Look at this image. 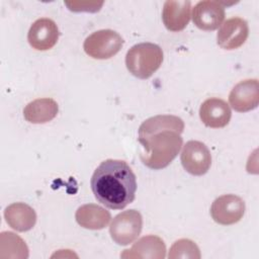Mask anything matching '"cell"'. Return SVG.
I'll use <instances>...</instances> for the list:
<instances>
[{
	"mask_svg": "<svg viewBox=\"0 0 259 259\" xmlns=\"http://www.w3.org/2000/svg\"><path fill=\"white\" fill-rule=\"evenodd\" d=\"M143 228V218L136 209L124 210L112 220L109 233L112 240L121 246L133 243L141 234Z\"/></svg>",
	"mask_w": 259,
	"mask_h": 259,
	"instance_id": "5",
	"label": "cell"
},
{
	"mask_svg": "<svg viewBox=\"0 0 259 259\" xmlns=\"http://www.w3.org/2000/svg\"><path fill=\"white\" fill-rule=\"evenodd\" d=\"M77 223L90 230H101L108 225L110 222V213L103 207L94 204H84L80 206L75 214Z\"/></svg>",
	"mask_w": 259,
	"mask_h": 259,
	"instance_id": "17",
	"label": "cell"
},
{
	"mask_svg": "<svg viewBox=\"0 0 259 259\" xmlns=\"http://www.w3.org/2000/svg\"><path fill=\"white\" fill-rule=\"evenodd\" d=\"M58 111V103L53 98H38L24 107L23 116L31 123H46L54 119Z\"/></svg>",
	"mask_w": 259,
	"mask_h": 259,
	"instance_id": "16",
	"label": "cell"
},
{
	"mask_svg": "<svg viewBox=\"0 0 259 259\" xmlns=\"http://www.w3.org/2000/svg\"><path fill=\"white\" fill-rule=\"evenodd\" d=\"M230 105L238 112H247L259 104V84L257 79H246L234 86L229 95Z\"/></svg>",
	"mask_w": 259,
	"mask_h": 259,
	"instance_id": "10",
	"label": "cell"
},
{
	"mask_svg": "<svg viewBox=\"0 0 259 259\" xmlns=\"http://www.w3.org/2000/svg\"><path fill=\"white\" fill-rule=\"evenodd\" d=\"M138 141L141 144L140 158L143 164L154 170L167 167L176 158L183 143L180 134L172 130L139 136Z\"/></svg>",
	"mask_w": 259,
	"mask_h": 259,
	"instance_id": "2",
	"label": "cell"
},
{
	"mask_svg": "<svg viewBox=\"0 0 259 259\" xmlns=\"http://www.w3.org/2000/svg\"><path fill=\"white\" fill-rule=\"evenodd\" d=\"M123 46V38L119 33L112 29H100L84 40L85 53L98 60H105L115 56Z\"/></svg>",
	"mask_w": 259,
	"mask_h": 259,
	"instance_id": "4",
	"label": "cell"
},
{
	"mask_svg": "<svg viewBox=\"0 0 259 259\" xmlns=\"http://www.w3.org/2000/svg\"><path fill=\"white\" fill-rule=\"evenodd\" d=\"M245 213L244 200L235 194H224L215 198L210 206L212 220L224 226L238 223Z\"/></svg>",
	"mask_w": 259,
	"mask_h": 259,
	"instance_id": "6",
	"label": "cell"
},
{
	"mask_svg": "<svg viewBox=\"0 0 259 259\" xmlns=\"http://www.w3.org/2000/svg\"><path fill=\"white\" fill-rule=\"evenodd\" d=\"M4 218L9 227L18 232L31 230L36 222L34 209L23 202H14L8 205L4 210Z\"/></svg>",
	"mask_w": 259,
	"mask_h": 259,
	"instance_id": "15",
	"label": "cell"
},
{
	"mask_svg": "<svg viewBox=\"0 0 259 259\" xmlns=\"http://www.w3.org/2000/svg\"><path fill=\"white\" fill-rule=\"evenodd\" d=\"M90 185L98 202L111 209H121L135 199L137 178L125 161L107 159L95 169Z\"/></svg>",
	"mask_w": 259,
	"mask_h": 259,
	"instance_id": "1",
	"label": "cell"
},
{
	"mask_svg": "<svg viewBox=\"0 0 259 259\" xmlns=\"http://www.w3.org/2000/svg\"><path fill=\"white\" fill-rule=\"evenodd\" d=\"M59 38L57 23L51 18H38L30 26L27 40L36 51H48L55 47Z\"/></svg>",
	"mask_w": 259,
	"mask_h": 259,
	"instance_id": "11",
	"label": "cell"
},
{
	"mask_svg": "<svg viewBox=\"0 0 259 259\" xmlns=\"http://www.w3.org/2000/svg\"><path fill=\"white\" fill-rule=\"evenodd\" d=\"M1 237L4 238L8 245L1 242V249L7 248L8 257H19V258H27L28 249L23 240L11 232H3L1 233Z\"/></svg>",
	"mask_w": 259,
	"mask_h": 259,
	"instance_id": "20",
	"label": "cell"
},
{
	"mask_svg": "<svg viewBox=\"0 0 259 259\" xmlns=\"http://www.w3.org/2000/svg\"><path fill=\"white\" fill-rule=\"evenodd\" d=\"M249 35V26L245 19L234 16L227 19L217 34L218 45L225 50H235L245 44Z\"/></svg>",
	"mask_w": 259,
	"mask_h": 259,
	"instance_id": "9",
	"label": "cell"
},
{
	"mask_svg": "<svg viewBox=\"0 0 259 259\" xmlns=\"http://www.w3.org/2000/svg\"><path fill=\"white\" fill-rule=\"evenodd\" d=\"M180 159L183 168L194 176L205 174L211 164L208 148L199 141H188L183 147Z\"/></svg>",
	"mask_w": 259,
	"mask_h": 259,
	"instance_id": "7",
	"label": "cell"
},
{
	"mask_svg": "<svg viewBox=\"0 0 259 259\" xmlns=\"http://www.w3.org/2000/svg\"><path fill=\"white\" fill-rule=\"evenodd\" d=\"M190 1H166L162 11V20L165 27L170 31L183 30L190 20Z\"/></svg>",
	"mask_w": 259,
	"mask_h": 259,
	"instance_id": "13",
	"label": "cell"
},
{
	"mask_svg": "<svg viewBox=\"0 0 259 259\" xmlns=\"http://www.w3.org/2000/svg\"><path fill=\"white\" fill-rule=\"evenodd\" d=\"M168 257L175 258H200V252L194 242L189 239H180L176 241L170 248Z\"/></svg>",
	"mask_w": 259,
	"mask_h": 259,
	"instance_id": "19",
	"label": "cell"
},
{
	"mask_svg": "<svg viewBox=\"0 0 259 259\" xmlns=\"http://www.w3.org/2000/svg\"><path fill=\"white\" fill-rule=\"evenodd\" d=\"M172 130L181 134L184 130L183 120L176 115L160 114L146 119L139 127V136H145L154 132Z\"/></svg>",
	"mask_w": 259,
	"mask_h": 259,
	"instance_id": "18",
	"label": "cell"
},
{
	"mask_svg": "<svg viewBox=\"0 0 259 259\" xmlns=\"http://www.w3.org/2000/svg\"><path fill=\"white\" fill-rule=\"evenodd\" d=\"M163 51L152 42L133 46L126 53L125 65L128 72L137 78H150L162 65Z\"/></svg>",
	"mask_w": 259,
	"mask_h": 259,
	"instance_id": "3",
	"label": "cell"
},
{
	"mask_svg": "<svg viewBox=\"0 0 259 259\" xmlns=\"http://www.w3.org/2000/svg\"><path fill=\"white\" fill-rule=\"evenodd\" d=\"M232 111L229 104L221 98H208L199 108V117L202 123L211 128L225 127L231 119Z\"/></svg>",
	"mask_w": 259,
	"mask_h": 259,
	"instance_id": "12",
	"label": "cell"
},
{
	"mask_svg": "<svg viewBox=\"0 0 259 259\" xmlns=\"http://www.w3.org/2000/svg\"><path fill=\"white\" fill-rule=\"evenodd\" d=\"M223 2L204 0L199 1L193 8L192 21L201 30H214L222 25L225 19Z\"/></svg>",
	"mask_w": 259,
	"mask_h": 259,
	"instance_id": "8",
	"label": "cell"
},
{
	"mask_svg": "<svg viewBox=\"0 0 259 259\" xmlns=\"http://www.w3.org/2000/svg\"><path fill=\"white\" fill-rule=\"evenodd\" d=\"M166 247L163 240L154 235H148L138 240L131 249L124 250L121 258H165Z\"/></svg>",
	"mask_w": 259,
	"mask_h": 259,
	"instance_id": "14",
	"label": "cell"
}]
</instances>
